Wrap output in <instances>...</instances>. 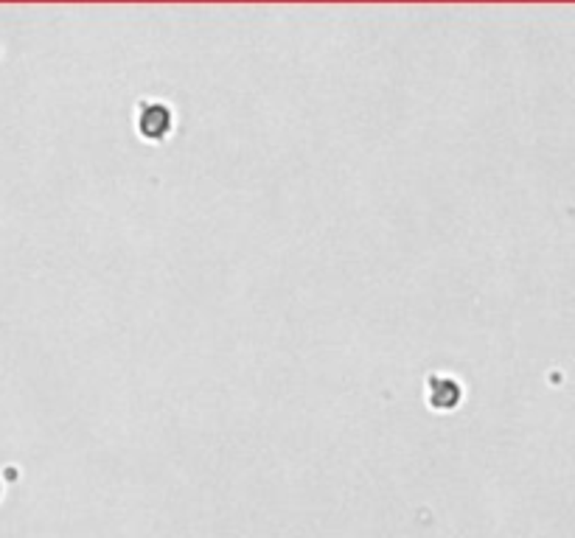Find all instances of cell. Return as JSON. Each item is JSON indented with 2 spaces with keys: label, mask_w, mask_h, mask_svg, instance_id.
Segmentation results:
<instances>
[{
  "label": "cell",
  "mask_w": 575,
  "mask_h": 538,
  "mask_svg": "<svg viewBox=\"0 0 575 538\" xmlns=\"http://www.w3.org/2000/svg\"><path fill=\"white\" fill-rule=\"evenodd\" d=\"M427 401L432 410H454L461 401V385L452 376H429L427 378Z\"/></svg>",
  "instance_id": "2"
},
{
  "label": "cell",
  "mask_w": 575,
  "mask_h": 538,
  "mask_svg": "<svg viewBox=\"0 0 575 538\" xmlns=\"http://www.w3.org/2000/svg\"><path fill=\"white\" fill-rule=\"evenodd\" d=\"M171 127V112L169 107L157 104V102H141L138 107V129H141L144 137H154V141H161V137L169 132Z\"/></svg>",
  "instance_id": "1"
}]
</instances>
